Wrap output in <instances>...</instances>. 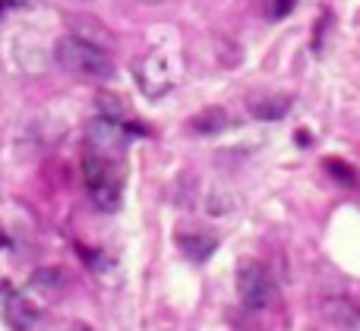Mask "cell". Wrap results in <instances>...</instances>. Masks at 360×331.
I'll list each match as a JSON object with an SVG mask.
<instances>
[{
    "label": "cell",
    "mask_w": 360,
    "mask_h": 331,
    "mask_svg": "<svg viewBox=\"0 0 360 331\" xmlns=\"http://www.w3.org/2000/svg\"><path fill=\"white\" fill-rule=\"evenodd\" d=\"M54 57L67 73L79 76L89 82H105L114 76V60L105 48H98L95 41L82 35H63L54 48Z\"/></svg>",
    "instance_id": "6da1fadb"
},
{
    "label": "cell",
    "mask_w": 360,
    "mask_h": 331,
    "mask_svg": "<svg viewBox=\"0 0 360 331\" xmlns=\"http://www.w3.org/2000/svg\"><path fill=\"white\" fill-rule=\"evenodd\" d=\"M82 180H86V193L98 212H117L124 202V174H120L117 161L86 151L82 155Z\"/></svg>",
    "instance_id": "7a4b0ae2"
},
{
    "label": "cell",
    "mask_w": 360,
    "mask_h": 331,
    "mask_svg": "<svg viewBox=\"0 0 360 331\" xmlns=\"http://www.w3.org/2000/svg\"><path fill=\"white\" fill-rule=\"evenodd\" d=\"M234 281H237V297H240V303L247 309H266L269 303H272L275 284L262 262H256V259H240Z\"/></svg>",
    "instance_id": "3957f363"
},
{
    "label": "cell",
    "mask_w": 360,
    "mask_h": 331,
    "mask_svg": "<svg viewBox=\"0 0 360 331\" xmlns=\"http://www.w3.org/2000/svg\"><path fill=\"white\" fill-rule=\"evenodd\" d=\"M130 126L117 123V120H108V117H98L86 126V151L92 155H101V158H111L117 161L127 149V139H130Z\"/></svg>",
    "instance_id": "277c9868"
},
{
    "label": "cell",
    "mask_w": 360,
    "mask_h": 331,
    "mask_svg": "<svg viewBox=\"0 0 360 331\" xmlns=\"http://www.w3.org/2000/svg\"><path fill=\"white\" fill-rule=\"evenodd\" d=\"M133 73H136L143 95H149V98H162L174 86V69H171V60L165 54H149L143 60H136Z\"/></svg>",
    "instance_id": "5b68a950"
},
{
    "label": "cell",
    "mask_w": 360,
    "mask_h": 331,
    "mask_svg": "<svg viewBox=\"0 0 360 331\" xmlns=\"http://www.w3.org/2000/svg\"><path fill=\"white\" fill-rule=\"evenodd\" d=\"M0 297H4V300H0V319H4L6 328L10 331H32L35 328L38 309L32 306L22 294H16L6 281H0Z\"/></svg>",
    "instance_id": "8992f818"
},
{
    "label": "cell",
    "mask_w": 360,
    "mask_h": 331,
    "mask_svg": "<svg viewBox=\"0 0 360 331\" xmlns=\"http://www.w3.org/2000/svg\"><path fill=\"white\" fill-rule=\"evenodd\" d=\"M177 246L186 259L193 262H205V259L215 252V237L212 234H177Z\"/></svg>",
    "instance_id": "52a82bcc"
},
{
    "label": "cell",
    "mask_w": 360,
    "mask_h": 331,
    "mask_svg": "<svg viewBox=\"0 0 360 331\" xmlns=\"http://www.w3.org/2000/svg\"><path fill=\"white\" fill-rule=\"evenodd\" d=\"M247 107L256 120H278L288 114L291 98H285V95H262V98H250Z\"/></svg>",
    "instance_id": "ba28073f"
},
{
    "label": "cell",
    "mask_w": 360,
    "mask_h": 331,
    "mask_svg": "<svg viewBox=\"0 0 360 331\" xmlns=\"http://www.w3.org/2000/svg\"><path fill=\"white\" fill-rule=\"evenodd\" d=\"M32 290L41 297H60L63 290H67V271L60 269H38L35 275H32Z\"/></svg>",
    "instance_id": "9c48e42d"
},
{
    "label": "cell",
    "mask_w": 360,
    "mask_h": 331,
    "mask_svg": "<svg viewBox=\"0 0 360 331\" xmlns=\"http://www.w3.org/2000/svg\"><path fill=\"white\" fill-rule=\"evenodd\" d=\"M224 126H228V114H224L221 107H205L202 114H196V117L190 120V130L199 133V136H212V133H221Z\"/></svg>",
    "instance_id": "30bf717a"
},
{
    "label": "cell",
    "mask_w": 360,
    "mask_h": 331,
    "mask_svg": "<svg viewBox=\"0 0 360 331\" xmlns=\"http://www.w3.org/2000/svg\"><path fill=\"white\" fill-rule=\"evenodd\" d=\"M326 316H329V322H335V325H342L348 331H360V309L351 306V303L329 300L326 303Z\"/></svg>",
    "instance_id": "8fae6325"
},
{
    "label": "cell",
    "mask_w": 360,
    "mask_h": 331,
    "mask_svg": "<svg viewBox=\"0 0 360 331\" xmlns=\"http://www.w3.org/2000/svg\"><path fill=\"white\" fill-rule=\"evenodd\" d=\"M326 170H329L335 180H342L345 187H354V183H357V174L345 161H335V158H329V161H326Z\"/></svg>",
    "instance_id": "7c38bea8"
},
{
    "label": "cell",
    "mask_w": 360,
    "mask_h": 331,
    "mask_svg": "<svg viewBox=\"0 0 360 331\" xmlns=\"http://www.w3.org/2000/svg\"><path fill=\"white\" fill-rule=\"evenodd\" d=\"M294 4H297V0H272V16H275V19L288 16V13L294 10Z\"/></svg>",
    "instance_id": "4fadbf2b"
},
{
    "label": "cell",
    "mask_w": 360,
    "mask_h": 331,
    "mask_svg": "<svg viewBox=\"0 0 360 331\" xmlns=\"http://www.w3.org/2000/svg\"><path fill=\"white\" fill-rule=\"evenodd\" d=\"M67 331H92V325H86V322H73V325H67Z\"/></svg>",
    "instance_id": "5bb4252c"
},
{
    "label": "cell",
    "mask_w": 360,
    "mask_h": 331,
    "mask_svg": "<svg viewBox=\"0 0 360 331\" xmlns=\"http://www.w3.org/2000/svg\"><path fill=\"white\" fill-rule=\"evenodd\" d=\"M0 4H10V6H25L29 0H0Z\"/></svg>",
    "instance_id": "9a60e30c"
},
{
    "label": "cell",
    "mask_w": 360,
    "mask_h": 331,
    "mask_svg": "<svg viewBox=\"0 0 360 331\" xmlns=\"http://www.w3.org/2000/svg\"><path fill=\"white\" fill-rule=\"evenodd\" d=\"M143 4H162V0H143Z\"/></svg>",
    "instance_id": "2e32d148"
},
{
    "label": "cell",
    "mask_w": 360,
    "mask_h": 331,
    "mask_svg": "<svg viewBox=\"0 0 360 331\" xmlns=\"http://www.w3.org/2000/svg\"><path fill=\"white\" fill-rule=\"evenodd\" d=\"M6 243V237H4V234H0V246H4Z\"/></svg>",
    "instance_id": "e0dca14e"
}]
</instances>
